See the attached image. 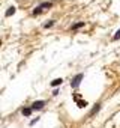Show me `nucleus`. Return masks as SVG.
I'll list each match as a JSON object with an SVG mask.
<instances>
[{
	"label": "nucleus",
	"mask_w": 120,
	"mask_h": 128,
	"mask_svg": "<svg viewBox=\"0 0 120 128\" xmlns=\"http://www.w3.org/2000/svg\"><path fill=\"white\" fill-rule=\"evenodd\" d=\"M84 26V21H81V23H77L75 26H72V30H77V29H80V27H83Z\"/></svg>",
	"instance_id": "nucleus-6"
},
{
	"label": "nucleus",
	"mask_w": 120,
	"mask_h": 128,
	"mask_svg": "<svg viewBox=\"0 0 120 128\" xmlns=\"http://www.w3.org/2000/svg\"><path fill=\"white\" fill-rule=\"evenodd\" d=\"M39 8H41V9H42V8H51V3H50V2H44V3H41Z\"/></svg>",
	"instance_id": "nucleus-7"
},
{
	"label": "nucleus",
	"mask_w": 120,
	"mask_h": 128,
	"mask_svg": "<svg viewBox=\"0 0 120 128\" xmlns=\"http://www.w3.org/2000/svg\"><path fill=\"white\" fill-rule=\"evenodd\" d=\"M32 110H33L32 107H30V108H23V114H24V116H30V113H32Z\"/></svg>",
	"instance_id": "nucleus-5"
},
{
	"label": "nucleus",
	"mask_w": 120,
	"mask_h": 128,
	"mask_svg": "<svg viewBox=\"0 0 120 128\" xmlns=\"http://www.w3.org/2000/svg\"><path fill=\"white\" fill-rule=\"evenodd\" d=\"M77 106H78L80 108H83V107L87 106V102H86V101H77Z\"/></svg>",
	"instance_id": "nucleus-8"
},
{
	"label": "nucleus",
	"mask_w": 120,
	"mask_h": 128,
	"mask_svg": "<svg viewBox=\"0 0 120 128\" xmlns=\"http://www.w3.org/2000/svg\"><path fill=\"white\" fill-rule=\"evenodd\" d=\"M44 106H45V101H35V102L32 104V108H33V110H41Z\"/></svg>",
	"instance_id": "nucleus-2"
},
{
	"label": "nucleus",
	"mask_w": 120,
	"mask_h": 128,
	"mask_svg": "<svg viewBox=\"0 0 120 128\" xmlns=\"http://www.w3.org/2000/svg\"><path fill=\"white\" fill-rule=\"evenodd\" d=\"M39 12H41V8H36V9L33 11V14H35V15H36V14H39Z\"/></svg>",
	"instance_id": "nucleus-12"
},
{
	"label": "nucleus",
	"mask_w": 120,
	"mask_h": 128,
	"mask_svg": "<svg viewBox=\"0 0 120 128\" xmlns=\"http://www.w3.org/2000/svg\"><path fill=\"white\" fill-rule=\"evenodd\" d=\"M83 77H84L83 74H77V76L72 78V82H71V86H72V88H78V84H80V82L83 80Z\"/></svg>",
	"instance_id": "nucleus-1"
},
{
	"label": "nucleus",
	"mask_w": 120,
	"mask_h": 128,
	"mask_svg": "<svg viewBox=\"0 0 120 128\" xmlns=\"http://www.w3.org/2000/svg\"><path fill=\"white\" fill-rule=\"evenodd\" d=\"M119 38H120V29H119V30L116 32V35L113 36V39H119Z\"/></svg>",
	"instance_id": "nucleus-10"
},
{
	"label": "nucleus",
	"mask_w": 120,
	"mask_h": 128,
	"mask_svg": "<svg viewBox=\"0 0 120 128\" xmlns=\"http://www.w3.org/2000/svg\"><path fill=\"white\" fill-rule=\"evenodd\" d=\"M99 108H101V106H99V104H96V107H93V110L90 112V114H95V113H96V112H98Z\"/></svg>",
	"instance_id": "nucleus-9"
},
{
	"label": "nucleus",
	"mask_w": 120,
	"mask_h": 128,
	"mask_svg": "<svg viewBox=\"0 0 120 128\" xmlns=\"http://www.w3.org/2000/svg\"><path fill=\"white\" fill-rule=\"evenodd\" d=\"M15 11H17V9H15V6H11V8L6 11V14H5V15H6V17H11V15H14V14H15Z\"/></svg>",
	"instance_id": "nucleus-3"
},
{
	"label": "nucleus",
	"mask_w": 120,
	"mask_h": 128,
	"mask_svg": "<svg viewBox=\"0 0 120 128\" xmlns=\"http://www.w3.org/2000/svg\"><path fill=\"white\" fill-rule=\"evenodd\" d=\"M62 82H63L62 78H56V80L51 82V86H54V88H56V86H60V84H62Z\"/></svg>",
	"instance_id": "nucleus-4"
},
{
	"label": "nucleus",
	"mask_w": 120,
	"mask_h": 128,
	"mask_svg": "<svg viewBox=\"0 0 120 128\" xmlns=\"http://www.w3.org/2000/svg\"><path fill=\"white\" fill-rule=\"evenodd\" d=\"M53 24H54L53 21H48V23H45V24H44V27H47V29H48V27H51Z\"/></svg>",
	"instance_id": "nucleus-11"
}]
</instances>
